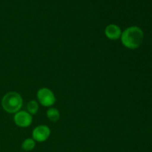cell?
<instances>
[{
    "instance_id": "obj_1",
    "label": "cell",
    "mask_w": 152,
    "mask_h": 152,
    "mask_svg": "<svg viewBox=\"0 0 152 152\" xmlns=\"http://www.w3.org/2000/svg\"><path fill=\"white\" fill-rule=\"evenodd\" d=\"M120 38L125 47L129 49H136L142 44L144 34L142 30L139 27L132 26L126 28L122 33Z\"/></svg>"
},
{
    "instance_id": "obj_2",
    "label": "cell",
    "mask_w": 152,
    "mask_h": 152,
    "mask_svg": "<svg viewBox=\"0 0 152 152\" xmlns=\"http://www.w3.org/2000/svg\"><path fill=\"white\" fill-rule=\"evenodd\" d=\"M22 105V97L17 92H8L1 99L3 109L7 113H17L21 109Z\"/></svg>"
},
{
    "instance_id": "obj_3",
    "label": "cell",
    "mask_w": 152,
    "mask_h": 152,
    "mask_svg": "<svg viewBox=\"0 0 152 152\" xmlns=\"http://www.w3.org/2000/svg\"><path fill=\"white\" fill-rule=\"evenodd\" d=\"M37 99L42 105L52 106L56 102V97L51 90L48 88H42L37 91Z\"/></svg>"
},
{
    "instance_id": "obj_4",
    "label": "cell",
    "mask_w": 152,
    "mask_h": 152,
    "mask_svg": "<svg viewBox=\"0 0 152 152\" xmlns=\"http://www.w3.org/2000/svg\"><path fill=\"white\" fill-rule=\"evenodd\" d=\"M14 123L16 126L21 128H27L32 123V116L27 111H18L14 116Z\"/></svg>"
},
{
    "instance_id": "obj_5",
    "label": "cell",
    "mask_w": 152,
    "mask_h": 152,
    "mask_svg": "<svg viewBox=\"0 0 152 152\" xmlns=\"http://www.w3.org/2000/svg\"><path fill=\"white\" fill-rule=\"evenodd\" d=\"M50 134V130L49 127L46 126H39L36 127L32 132L33 139L39 142H45L48 139Z\"/></svg>"
},
{
    "instance_id": "obj_6",
    "label": "cell",
    "mask_w": 152,
    "mask_h": 152,
    "mask_svg": "<svg viewBox=\"0 0 152 152\" xmlns=\"http://www.w3.org/2000/svg\"><path fill=\"white\" fill-rule=\"evenodd\" d=\"M105 34L109 39L116 40L121 37L122 31L120 27L114 24H110L105 28Z\"/></svg>"
},
{
    "instance_id": "obj_7",
    "label": "cell",
    "mask_w": 152,
    "mask_h": 152,
    "mask_svg": "<svg viewBox=\"0 0 152 152\" xmlns=\"http://www.w3.org/2000/svg\"><path fill=\"white\" fill-rule=\"evenodd\" d=\"M47 117L50 121L57 122L59 120L60 114L59 111L55 108H50L47 111Z\"/></svg>"
},
{
    "instance_id": "obj_8",
    "label": "cell",
    "mask_w": 152,
    "mask_h": 152,
    "mask_svg": "<svg viewBox=\"0 0 152 152\" xmlns=\"http://www.w3.org/2000/svg\"><path fill=\"white\" fill-rule=\"evenodd\" d=\"M36 145L35 140L34 139H31V138H28V139H26L23 142H22V148L23 150L26 151H31L34 148Z\"/></svg>"
},
{
    "instance_id": "obj_9",
    "label": "cell",
    "mask_w": 152,
    "mask_h": 152,
    "mask_svg": "<svg viewBox=\"0 0 152 152\" xmlns=\"http://www.w3.org/2000/svg\"><path fill=\"white\" fill-rule=\"evenodd\" d=\"M28 113L31 114H36L39 110V104L37 101L31 100L27 105Z\"/></svg>"
}]
</instances>
